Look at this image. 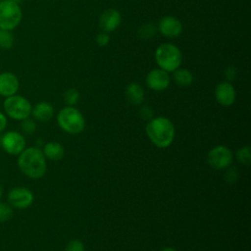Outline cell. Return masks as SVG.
Segmentation results:
<instances>
[{"mask_svg":"<svg viewBox=\"0 0 251 251\" xmlns=\"http://www.w3.org/2000/svg\"><path fill=\"white\" fill-rule=\"evenodd\" d=\"M236 159L239 163L244 165H249L251 162V150L249 146L241 147L236 153Z\"/></svg>","mask_w":251,"mask_h":251,"instance_id":"obj_22","label":"cell"},{"mask_svg":"<svg viewBox=\"0 0 251 251\" xmlns=\"http://www.w3.org/2000/svg\"><path fill=\"white\" fill-rule=\"evenodd\" d=\"M21 128H22V130H23L25 133H26V134H31V133H33V132L35 131V129H36V124L34 123L33 120L26 118V119H25V120L22 121V123H21Z\"/></svg>","mask_w":251,"mask_h":251,"instance_id":"obj_23","label":"cell"},{"mask_svg":"<svg viewBox=\"0 0 251 251\" xmlns=\"http://www.w3.org/2000/svg\"><path fill=\"white\" fill-rule=\"evenodd\" d=\"M5 113L14 120L23 121L31 114V105L27 99L20 95H12L4 101Z\"/></svg>","mask_w":251,"mask_h":251,"instance_id":"obj_6","label":"cell"},{"mask_svg":"<svg viewBox=\"0 0 251 251\" xmlns=\"http://www.w3.org/2000/svg\"><path fill=\"white\" fill-rule=\"evenodd\" d=\"M31 114L35 120L44 123L53 117L54 108L48 102H39L31 109Z\"/></svg>","mask_w":251,"mask_h":251,"instance_id":"obj_15","label":"cell"},{"mask_svg":"<svg viewBox=\"0 0 251 251\" xmlns=\"http://www.w3.org/2000/svg\"><path fill=\"white\" fill-rule=\"evenodd\" d=\"M121 14L115 9L104 11L99 18V26L105 32L115 30L121 24Z\"/></svg>","mask_w":251,"mask_h":251,"instance_id":"obj_14","label":"cell"},{"mask_svg":"<svg viewBox=\"0 0 251 251\" xmlns=\"http://www.w3.org/2000/svg\"><path fill=\"white\" fill-rule=\"evenodd\" d=\"M233 160L232 152L226 146L219 145L211 149L208 153V163L216 170L228 168Z\"/></svg>","mask_w":251,"mask_h":251,"instance_id":"obj_7","label":"cell"},{"mask_svg":"<svg viewBox=\"0 0 251 251\" xmlns=\"http://www.w3.org/2000/svg\"><path fill=\"white\" fill-rule=\"evenodd\" d=\"M155 60L160 69L168 73H173L180 67L182 55L175 44L163 43L156 49Z\"/></svg>","mask_w":251,"mask_h":251,"instance_id":"obj_3","label":"cell"},{"mask_svg":"<svg viewBox=\"0 0 251 251\" xmlns=\"http://www.w3.org/2000/svg\"><path fill=\"white\" fill-rule=\"evenodd\" d=\"M146 84L155 91L165 90L170 84L169 73L160 68L150 71L146 76Z\"/></svg>","mask_w":251,"mask_h":251,"instance_id":"obj_10","label":"cell"},{"mask_svg":"<svg viewBox=\"0 0 251 251\" xmlns=\"http://www.w3.org/2000/svg\"><path fill=\"white\" fill-rule=\"evenodd\" d=\"M79 100V92L75 88H70L64 93V101L68 106L75 105Z\"/></svg>","mask_w":251,"mask_h":251,"instance_id":"obj_21","label":"cell"},{"mask_svg":"<svg viewBox=\"0 0 251 251\" xmlns=\"http://www.w3.org/2000/svg\"><path fill=\"white\" fill-rule=\"evenodd\" d=\"M3 149L10 155H20L25 148V139L18 131H8L1 138Z\"/></svg>","mask_w":251,"mask_h":251,"instance_id":"obj_8","label":"cell"},{"mask_svg":"<svg viewBox=\"0 0 251 251\" xmlns=\"http://www.w3.org/2000/svg\"><path fill=\"white\" fill-rule=\"evenodd\" d=\"M225 75L227 80H232L236 76V69L234 67H227L225 71Z\"/></svg>","mask_w":251,"mask_h":251,"instance_id":"obj_29","label":"cell"},{"mask_svg":"<svg viewBox=\"0 0 251 251\" xmlns=\"http://www.w3.org/2000/svg\"><path fill=\"white\" fill-rule=\"evenodd\" d=\"M2 194H3V187H2V185H1V183H0V199H1V197H2Z\"/></svg>","mask_w":251,"mask_h":251,"instance_id":"obj_32","label":"cell"},{"mask_svg":"<svg viewBox=\"0 0 251 251\" xmlns=\"http://www.w3.org/2000/svg\"><path fill=\"white\" fill-rule=\"evenodd\" d=\"M22 173L30 178H40L46 172V159L43 152L36 147L25 148L18 159Z\"/></svg>","mask_w":251,"mask_h":251,"instance_id":"obj_1","label":"cell"},{"mask_svg":"<svg viewBox=\"0 0 251 251\" xmlns=\"http://www.w3.org/2000/svg\"><path fill=\"white\" fill-rule=\"evenodd\" d=\"M20 81L16 75L6 72L0 74V95L9 97L15 95L19 89Z\"/></svg>","mask_w":251,"mask_h":251,"instance_id":"obj_13","label":"cell"},{"mask_svg":"<svg viewBox=\"0 0 251 251\" xmlns=\"http://www.w3.org/2000/svg\"><path fill=\"white\" fill-rule=\"evenodd\" d=\"M42 152L45 158H48L52 161H59L64 157L65 149L59 142L51 141L44 145Z\"/></svg>","mask_w":251,"mask_h":251,"instance_id":"obj_17","label":"cell"},{"mask_svg":"<svg viewBox=\"0 0 251 251\" xmlns=\"http://www.w3.org/2000/svg\"><path fill=\"white\" fill-rule=\"evenodd\" d=\"M173 78L178 86L186 87L189 86L193 81V75L190 71L182 68H178L173 72Z\"/></svg>","mask_w":251,"mask_h":251,"instance_id":"obj_18","label":"cell"},{"mask_svg":"<svg viewBox=\"0 0 251 251\" xmlns=\"http://www.w3.org/2000/svg\"><path fill=\"white\" fill-rule=\"evenodd\" d=\"M8 200L17 209H26L33 202V194L25 187H15L9 191Z\"/></svg>","mask_w":251,"mask_h":251,"instance_id":"obj_9","label":"cell"},{"mask_svg":"<svg viewBox=\"0 0 251 251\" xmlns=\"http://www.w3.org/2000/svg\"><path fill=\"white\" fill-rule=\"evenodd\" d=\"M140 113V117L144 120H151L152 116H153V111L150 107L148 106H145V107H142L139 111Z\"/></svg>","mask_w":251,"mask_h":251,"instance_id":"obj_28","label":"cell"},{"mask_svg":"<svg viewBox=\"0 0 251 251\" xmlns=\"http://www.w3.org/2000/svg\"><path fill=\"white\" fill-rule=\"evenodd\" d=\"M146 133L153 144L160 148H166L172 144L175 138V126L168 118L157 117L148 122Z\"/></svg>","mask_w":251,"mask_h":251,"instance_id":"obj_2","label":"cell"},{"mask_svg":"<svg viewBox=\"0 0 251 251\" xmlns=\"http://www.w3.org/2000/svg\"><path fill=\"white\" fill-rule=\"evenodd\" d=\"M109 41H110V36H109L108 32H105V31L100 32V33L97 35V37H96V42H97V44H98L99 46H101V47L106 46V45L109 43Z\"/></svg>","mask_w":251,"mask_h":251,"instance_id":"obj_27","label":"cell"},{"mask_svg":"<svg viewBox=\"0 0 251 251\" xmlns=\"http://www.w3.org/2000/svg\"><path fill=\"white\" fill-rule=\"evenodd\" d=\"M226 175H225V178H226V181L229 184H233L234 182H236V180L238 179V176H239V173L237 171V169L235 167H228L226 168Z\"/></svg>","mask_w":251,"mask_h":251,"instance_id":"obj_24","label":"cell"},{"mask_svg":"<svg viewBox=\"0 0 251 251\" xmlns=\"http://www.w3.org/2000/svg\"><path fill=\"white\" fill-rule=\"evenodd\" d=\"M7 126V119L3 113L0 112V132H2Z\"/></svg>","mask_w":251,"mask_h":251,"instance_id":"obj_30","label":"cell"},{"mask_svg":"<svg viewBox=\"0 0 251 251\" xmlns=\"http://www.w3.org/2000/svg\"><path fill=\"white\" fill-rule=\"evenodd\" d=\"M215 97L219 104L223 106H230L235 101L236 92L229 81H222L216 86Z\"/></svg>","mask_w":251,"mask_h":251,"instance_id":"obj_12","label":"cell"},{"mask_svg":"<svg viewBox=\"0 0 251 251\" xmlns=\"http://www.w3.org/2000/svg\"><path fill=\"white\" fill-rule=\"evenodd\" d=\"M161 251H176V250L175 248H173V247H167V248L162 249Z\"/></svg>","mask_w":251,"mask_h":251,"instance_id":"obj_31","label":"cell"},{"mask_svg":"<svg viewBox=\"0 0 251 251\" xmlns=\"http://www.w3.org/2000/svg\"><path fill=\"white\" fill-rule=\"evenodd\" d=\"M156 33V27L153 24H144L138 29V36L144 40L152 38Z\"/></svg>","mask_w":251,"mask_h":251,"instance_id":"obj_20","label":"cell"},{"mask_svg":"<svg viewBox=\"0 0 251 251\" xmlns=\"http://www.w3.org/2000/svg\"><path fill=\"white\" fill-rule=\"evenodd\" d=\"M158 29L166 37H176L182 31V25L176 17L165 16L159 21Z\"/></svg>","mask_w":251,"mask_h":251,"instance_id":"obj_11","label":"cell"},{"mask_svg":"<svg viewBox=\"0 0 251 251\" xmlns=\"http://www.w3.org/2000/svg\"><path fill=\"white\" fill-rule=\"evenodd\" d=\"M13 215V210L10 205L0 202V222L9 220Z\"/></svg>","mask_w":251,"mask_h":251,"instance_id":"obj_25","label":"cell"},{"mask_svg":"<svg viewBox=\"0 0 251 251\" xmlns=\"http://www.w3.org/2000/svg\"><path fill=\"white\" fill-rule=\"evenodd\" d=\"M14 45V35L10 30L0 28V47L2 49H10Z\"/></svg>","mask_w":251,"mask_h":251,"instance_id":"obj_19","label":"cell"},{"mask_svg":"<svg viewBox=\"0 0 251 251\" xmlns=\"http://www.w3.org/2000/svg\"><path fill=\"white\" fill-rule=\"evenodd\" d=\"M66 251H84V245L79 240H72L67 245Z\"/></svg>","mask_w":251,"mask_h":251,"instance_id":"obj_26","label":"cell"},{"mask_svg":"<svg viewBox=\"0 0 251 251\" xmlns=\"http://www.w3.org/2000/svg\"><path fill=\"white\" fill-rule=\"evenodd\" d=\"M126 97L129 103L140 105L144 100V90L138 83L132 82L126 89Z\"/></svg>","mask_w":251,"mask_h":251,"instance_id":"obj_16","label":"cell"},{"mask_svg":"<svg viewBox=\"0 0 251 251\" xmlns=\"http://www.w3.org/2000/svg\"><path fill=\"white\" fill-rule=\"evenodd\" d=\"M23 13L18 3L12 0L0 2V28L12 30L17 27L22 21Z\"/></svg>","mask_w":251,"mask_h":251,"instance_id":"obj_5","label":"cell"},{"mask_svg":"<svg viewBox=\"0 0 251 251\" xmlns=\"http://www.w3.org/2000/svg\"><path fill=\"white\" fill-rule=\"evenodd\" d=\"M58 124L60 127L71 134H76L83 130L85 126V121L76 108L73 106H67L60 110L57 117Z\"/></svg>","mask_w":251,"mask_h":251,"instance_id":"obj_4","label":"cell"}]
</instances>
